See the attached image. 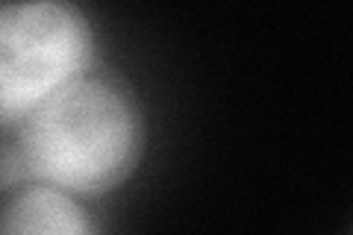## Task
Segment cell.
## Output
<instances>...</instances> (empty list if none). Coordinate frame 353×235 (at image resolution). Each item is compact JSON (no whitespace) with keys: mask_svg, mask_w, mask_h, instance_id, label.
Instances as JSON below:
<instances>
[{"mask_svg":"<svg viewBox=\"0 0 353 235\" xmlns=\"http://www.w3.org/2000/svg\"><path fill=\"white\" fill-rule=\"evenodd\" d=\"M27 174H24V165H21L18 153L12 147V141L9 144H0V194H9L15 192V188L27 185Z\"/></svg>","mask_w":353,"mask_h":235,"instance_id":"4","label":"cell"},{"mask_svg":"<svg viewBox=\"0 0 353 235\" xmlns=\"http://www.w3.org/2000/svg\"><path fill=\"white\" fill-rule=\"evenodd\" d=\"M148 124L139 97L109 74H85L12 130L30 183L97 200L139 171Z\"/></svg>","mask_w":353,"mask_h":235,"instance_id":"1","label":"cell"},{"mask_svg":"<svg viewBox=\"0 0 353 235\" xmlns=\"http://www.w3.org/2000/svg\"><path fill=\"white\" fill-rule=\"evenodd\" d=\"M97 32L65 0L0 3V130H18L65 85L92 74Z\"/></svg>","mask_w":353,"mask_h":235,"instance_id":"2","label":"cell"},{"mask_svg":"<svg viewBox=\"0 0 353 235\" xmlns=\"http://www.w3.org/2000/svg\"><path fill=\"white\" fill-rule=\"evenodd\" d=\"M0 235H101L85 200L27 183L0 197Z\"/></svg>","mask_w":353,"mask_h":235,"instance_id":"3","label":"cell"}]
</instances>
